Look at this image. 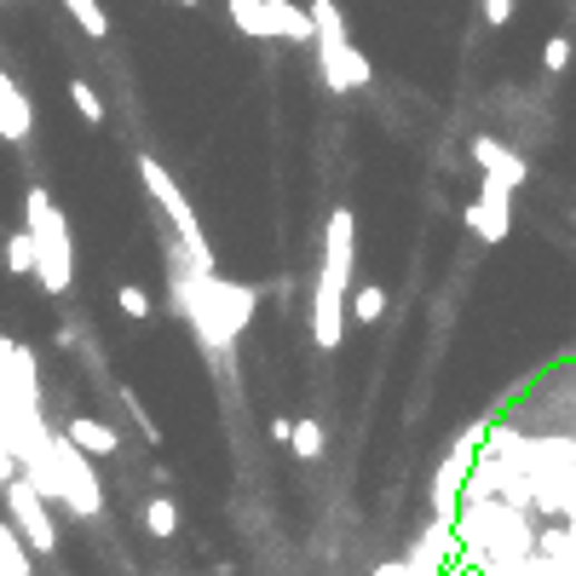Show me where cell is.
Here are the masks:
<instances>
[{"instance_id":"obj_1","label":"cell","mask_w":576,"mask_h":576,"mask_svg":"<svg viewBox=\"0 0 576 576\" xmlns=\"http://www.w3.org/2000/svg\"><path fill=\"white\" fill-rule=\"evenodd\" d=\"M352 265H358V219L352 208H334L323 231V271L312 289V341L334 352L346 341V289H352Z\"/></svg>"},{"instance_id":"obj_2","label":"cell","mask_w":576,"mask_h":576,"mask_svg":"<svg viewBox=\"0 0 576 576\" xmlns=\"http://www.w3.org/2000/svg\"><path fill=\"white\" fill-rule=\"evenodd\" d=\"M174 294H179L185 318L196 323V341L208 352H225L236 341V329L248 323V306H254L248 289H231L219 271H196V265L185 277H174Z\"/></svg>"},{"instance_id":"obj_3","label":"cell","mask_w":576,"mask_h":576,"mask_svg":"<svg viewBox=\"0 0 576 576\" xmlns=\"http://www.w3.org/2000/svg\"><path fill=\"white\" fill-rule=\"evenodd\" d=\"M23 231L36 243V277L47 294H70L76 283V243H70V219L58 214V202L36 185L23 196Z\"/></svg>"},{"instance_id":"obj_4","label":"cell","mask_w":576,"mask_h":576,"mask_svg":"<svg viewBox=\"0 0 576 576\" xmlns=\"http://www.w3.org/2000/svg\"><path fill=\"white\" fill-rule=\"evenodd\" d=\"M312 47H318V70H323V87L329 92H358L375 81L369 58L352 47L346 36V18H341V0H312Z\"/></svg>"},{"instance_id":"obj_5","label":"cell","mask_w":576,"mask_h":576,"mask_svg":"<svg viewBox=\"0 0 576 576\" xmlns=\"http://www.w3.org/2000/svg\"><path fill=\"white\" fill-rule=\"evenodd\" d=\"M139 179H145V191L162 202L167 225H174V236H179V254H185L196 271H214V248H208V236H202V225H196V214H191V202H185L179 179L167 174L156 156H139Z\"/></svg>"},{"instance_id":"obj_6","label":"cell","mask_w":576,"mask_h":576,"mask_svg":"<svg viewBox=\"0 0 576 576\" xmlns=\"http://www.w3.org/2000/svg\"><path fill=\"white\" fill-rule=\"evenodd\" d=\"M52 496L70 501L81 519L105 514V490H98V472H92V456L81 445H70V438H52Z\"/></svg>"},{"instance_id":"obj_7","label":"cell","mask_w":576,"mask_h":576,"mask_svg":"<svg viewBox=\"0 0 576 576\" xmlns=\"http://www.w3.org/2000/svg\"><path fill=\"white\" fill-rule=\"evenodd\" d=\"M479 445H490V427H467L461 445L445 456V467H438V479H432V514L445 525H456V514H461V490L472 479V456H479Z\"/></svg>"},{"instance_id":"obj_8","label":"cell","mask_w":576,"mask_h":576,"mask_svg":"<svg viewBox=\"0 0 576 576\" xmlns=\"http://www.w3.org/2000/svg\"><path fill=\"white\" fill-rule=\"evenodd\" d=\"M7 507H12V525H18V536L29 541V554H52V541H58V530H52V514H47V496L29 485V479H12L7 490Z\"/></svg>"},{"instance_id":"obj_9","label":"cell","mask_w":576,"mask_h":576,"mask_svg":"<svg viewBox=\"0 0 576 576\" xmlns=\"http://www.w3.org/2000/svg\"><path fill=\"white\" fill-rule=\"evenodd\" d=\"M467 231L479 236V243H501V236L514 231V185H501V179L485 174L479 202L467 208Z\"/></svg>"},{"instance_id":"obj_10","label":"cell","mask_w":576,"mask_h":576,"mask_svg":"<svg viewBox=\"0 0 576 576\" xmlns=\"http://www.w3.org/2000/svg\"><path fill=\"white\" fill-rule=\"evenodd\" d=\"M29 127H36V105H29L23 87H18L7 70H0V139H7V145H23Z\"/></svg>"},{"instance_id":"obj_11","label":"cell","mask_w":576,"mask_h":576,"mask_svg":"<svg viewBox=\"0 0 576 576\" xmlns=\"http://www.w3.org/2000/svg\"><path fill=\"white\" fill-rule=\"evenodd\" d=\"M472 162H479V167H485L490 179H501V185H514V191L525 185V162H519L514 150H507L501 139H490V133H479V139H472Z\"/></svg>"},{"instance_id":"obj_12","label":"cell","mask_w":576,"mask_h":576,"mask_svg":"<svg viewBox=\"0 0 576 576\" xmlns=\"http://www.w3.org/2000/svg\"><path fill=\"white\" fill-rule=\"evenodd\" d=\"M64 438H70V445H81L87 456H116V445H121L116 427H105L98 416H70V432H64Z\"/></svg>"},{"instance_id":"obj_13","label":"cell","mask_w":576,"mask_h":576,"mask_svg":"<svg viewBox=\"0 0 576 576\" xmlns=\"http://www.w3.org/2000/svg\"><path fill=\"white\" fill-rule=\"evenodd\" d=\"M271 36L277 41H306L312 47V12L294 0H271Z\"/></svg>"},{"instance_id":"obj_14","label":"cell","mask_w":576,"mask_h":576,"mask_svg":"<svg viewBox=\"0 0 576 576\" xmlns=\"http://www.w3.org/2000/svg\"><path fill=\"white\" fill-rule=\"evenodd\" d=\"M225 7H231V23L243 29V36L277 41V36H271V0H225Z\"/></svg>"},{"instance_id":"obj_15","label":"cell","mask_w":576,"mask_h":576,"mask_svg":"<svg viewBox=\"0 0 576 576\" xmlns=\"http://www.w3.org/2000/svg\"><path fill=\"white\" fill-rule=\"evenodd\" d=\"M0 576H29V541L12 525H0Z\"/></svg>"},{"instance_id":"obj_16","label":"cell","mask_w":576,"mask_h":576,"mask_svg":"<svg viewBox=\"0 0 576 576\" xmlns=\"http://www.w3.org/2000/svg\"><path fill=\"white\" fill-rule=\"evenodd\" d=\"M289 450H294L300 461H318V456H323V427H318L312 416H300L294 432H289Z\"/></svg>"},{"instance_id":"obj_17","label":"cell","mask_w":576,"mask_h":576,"mask_svg":"<svg viewBox=\"0 0 576 576\" xmlns=\"http://www.w3.org/2000/svg\"><path fill=\"white\" fill-rule=\"evenodd\" d=\"M7 271L12 277H36V243H29V231L7 236Z\"/></svg>"},{"instance_id":"obj_18","label":"cell","mask_w":576,"mask_h":576,"mask_svg":"<svg viewBox=\"0 0 576 576\" xmlns=\"http://www.w3.org/2000/svg\"><path fill=\"white\" fill-rule=\"evenodd\" d=\"M145 530L167 541V536H174V530H179V507H174V501H167V496H156V501L145 507Z\"/></svg>"},{"instance_id":"obj_19","label":"cell","mask_w":576,"mask_h":576,"mask_svg":"<svg viewBox=\"0 0 576 576\" xmlns=\"http://www.w3.org/2000/svg\"><path fill=\"white\" fill-rule=\"evenodd\" d=\"M381 312H387V289H358L352 294V323H381Z\"/></svg>"},{"instance_id":"obj_20","label":"cell","mask_w":576,"mask_h":576,"mask_svg":"<svg viewBox=\"0 0 576 576\" xmlns=\"http://www.w3.org/2000/svg\"><path fill=\"white\" fill-rule=\"evenodd\" d=\"M64 7H70V18L81 23V36H105V29H110V18H105L98 0H64Z\"/></svg>"},{"instance_id":"obj_21","label":"cell","mask_w":576,"mask_h":576,"mask_svg":"<svg viewBox=\"0 0 576 576\" xmlns=\"http://www.w3.org/2000/svg\"><path fill=\"white\" fill-rule=\"evenodd\" d=\"M116 306H121L133 323H145V318H150V294H145L139 283H121V289H116Z\"/></svg>"},{"instance_id":"obj_22","label":"cell","mask_w":576,"mask_h":576,"mask_svg":"<svg viewBox=\"0 0 576 576\" xmlns=\"http://www.w3.org/2000/svg\"><path fill=\"white\" fill-rule=\"evenodd\" d=\"M70 98H76V110H81V116H87L92 127L105 121V98H98V92H92L87 81H70Z\"/></svg>"},{"instance_id":"obj_23","label":"cell","mask_w":576,"mask_h":576,"mask_svg":"<svg viewBox=\"0 0 576 576\" xmlns=\"http://www.w3.org/2000/svg\"><path fill=\"white\" fill-rule=\"evenodd\" d=\"M541 64H548V70L559 76V70H565V64H570V41H565V36H554L548 47H541Z\"/></svg>"},{"instance_id":"obj_24","label":"cell","mask_w":576,"mask_h":576,"mask_svg":"<svg viewBox=\"0 0 576 576\" xmlns=\"http://www.w3.org/2000/svg\"><path fill=\"white\" fill-rule=\"evenodd\" d=\"M507 18H514V0H485V23L490 29H501Z\"/></svg>"},{"instance_id":"obj_25","label":"cell","mask_w":576,"mask_h":576,"mask_svg":"<svg viewBox=\"0 0 576 576\" xmlns=\"http://www.w3.org/2000/svg\"><path fill=\"white\" fill-rule=\"evenodd\" d=\"M174 7H202V0H174Z\"/></svg>"},{"instance_id":"obj_26","label":"cell","mask_w":576,"mask_h":576,"mask_svg":"<svg viewBox=\"0 0 576 576\" xmlns=\"http://www.w3.org/2000/svg\"><path fill=\"white\" fill-rule=\"evenodd\" d=\"M0 7H7V0H0Z\"/></svg>"}]
</instances>
